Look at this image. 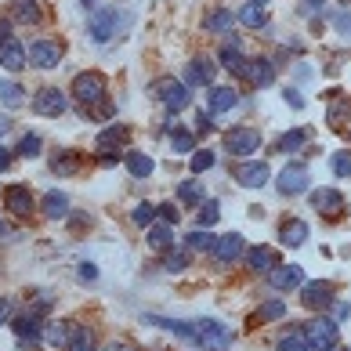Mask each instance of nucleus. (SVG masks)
I'll list each match as a JSON object with an SVG mask.
<instances>
[{"mask_svg":"<svg viewBox=\"0 0 351 351\" xmlns=\"http://www.w3.org/2000/svg\"><path fill=\"white\" fill-rule=\"evenodd\" d=\"M192 330H196V344L206 348V351H228L236 344V330L225 326V322H217V319H196Z\"/></svg>","mask_w":351,"mask_h":351,"instance_id":"obj_1","label":"nucleus"},{"mask_svg":"<svg viewBox=\"0 0 351 351\" xmlns=\"http://www.w3.org/2000/svg\"><path fill=\"white\" fill-rule=\"evenodd\" d=\"M149 95H152L156 101H163L167 112H181V109H189V101H192L189 84L174 80V76H163V80H156V84L149 87Z\"/></svg>","mask_w":351,"mask_h":351,"instance_id":"obj_2","label":"nucleus"},{"mask_svg":"<svg viewBox=\"0 0 351 351\" xmlns=\"http://www.w3.org/2000/svg\"><path fill=\"white\" fill-rule=\"evenodd\" d=\"M73 98L80 106H101L106 101V76L101 73H80L73 80Z\"/></svg>","mask_w":351,"mask_h":351,"instance_id":"obj_3","label":"nucleus"},{"mask_svg":"<svg viewBox=\"0 0 351 351\" xmlns=\"http://www.w3.org/2000/svg\"><path fill=\"white\" fill-rule=\"evenodd\" d=\"M301 333L308 337V344L315 351H326V348H333L337 341H341V330H337L333 319H311Z\"/></svg>","mask_w":351,"mask_h":351,"instance_id":"obj_4","label":"nucleus"},{"mask_svg":"<svg viewBox=\"0 0 351 351\" xmlns=\"http://www.w3.org/2000/svg\"><path fill=\"white\" fill-rule=\"evenodd\" d=\"M225 149L232 156H254L261 149V134H257L254 127H236V131L225 134Z\"/></svg>","mask_w":351,"mask_h":351,"instance_id":"obj_5","label":"nucleus"},{"mask_svg":"<svg viewBox=\"0 0 351 351\" xmlns=\"http://www.w3.org/2000/svg\"><path fill=\"white\" fill-rule=\"evenodd\" d=\"M116 25H120V11L116 8H98L95 15H90V40H98V44L112 40Z\"/></svg>","mask_w":351,"mask_h":351,"instance_id":"obj_6","label":"nucleus"},{"mask_svg":"<svg viewBox=\"0 0 351 351\" xmlns=\"http://www.w3.org/2000/svg\"><path fill=\"white\" fill-rule=\"evenodd\" d=\"M66 109H69V98L62 95V87H44L33 95V112L40 116H62Z\"/></svg>","mask_w":351,"mask_h":351,"instance_id":"obj_7","label":"nucleus"},{"mask_svg":"<svg viewBox=\"0 0 351 351\" xmlns=\"http://www.w3.org/2000/svg\"><path fill=\"white\" fill-rule=\"evenodd\" d=\"M232 178H236L243 189H261L265 181L271 178V171H268V163H261V160H246V163H236Z\"/></svg>","mask_w":351,"mask_h":351,"instance_id":"obj_8","label":"nucleus"},{"mask_svg":"<svg viewBox=\"0 0 351 351\" xmlns=\"http://www.w3.org/2000/svg\"><path fill=\"white\" fill-rule=\"evenodd\" d=\"M276 185H279L282 196H301V192H308V167H304V163L282 167V174H279Z\"/></svg>","mask_w":351,"mask_h":351,"instance_id":"obj_9","label":"nucleus"},{"mask_svg":"<svg viewBox=\"0 0 351 351\" xmlns=\"http://www.w3.org/2000/svg\"><path fill=\"white\" fill-rule=\"evenodd\" d=\"M25 58H29L36 69H55L62 62V47L55 40H36L29 51H25Z\"/></svg>","mask_w":351,"mask_h":351,"instance_id":"obj_10","label":"nucleus"},{"mask_svg":"<svg viewBox=\"0 0 351 351\" xmlns=\"http://www.w3.org/2000/svg\"><path fill=\"white\" fill-rule=\"evenodd\" d=\"M333 290H337V286H333V282H326V279H319V282H304L301 301H304V308H311V311L330 308V304H333Z\"/></svg>","mask_w":351,"mask_h":351,"instance_id":"obj_11","label":"nucleus"},{"mask_svg":"<svg viewBox=\"0 0 351 351\" xmlns=\"http://www.w3.org/2000/svg\"><path fill=\"white\" fill-rule=\"evenodd\" d=\"M268 282L271 290H297V286H304V271L301 265H276L268 271Z\"/></svg>","mask_w":351,"mask_h":351,"instance_id":"obj_12","label":"nucleus"},{"mask_svg":"<svg viewBox=\"0 0 351 351\" xmlns=\"http://www.w3.org/2000/svg\"><path fill=\"white\" fill-rule=\"evenodd\" d=\"M239 76L246 84H254V87H268L271 80H276V66H271L268 58H246V66H243Z\"/></svg>","mask_w":351,"mask_h":351,"instance_id":"obj_13","label":"nucleus"},{"mask_svg":"<svg viewBox=\"0 0 351 351\" xmlns=\"http://www.w3.org/2000/svg\"><path fill=\"white\" fill-rule=\"evenodd\" d=\"M311 206L326 217H341L344 214V196L337 189H315L311 192Z\"/></svg>","mask_w":351,"mask_h":351,"instance_id":"obj_14","label":"nucleus"},{"mask_svg":"<svg viewBox=\"0 0 351 351\" xmlns=\"http://www.w3.org/2000/svg\"><path fill=\"white\" fill-rule=\"evenodd\" d=\"M243 250H246V243H243V236H236V232H232V236H217L214 246H210L214 261H221V265H232Z\"/></svg>","mask_w":351,"mask_h":351,"instance_id":"obj_15","label":"nucleus"},{"mask_svg":"<svg viewBox=\"0 0 351 351\" xmlns=\"http://www.w3.org/2000/svg\"><path fill=\"white\" fill-rule=\"evenodd\" d=\"M4 206L11 214H19V217H25L33 210V192L25 189V185H8L4 189Z\"/></svg>","mask_w":351,"mask_h":351,"instance_id":"obj_16","label":"nucleus"},{"mask_svg":"<svg viewBox=\"0 0 351 351\" xmlns=\"http://www.w3.org/2000/svg\"><path fill=\"white\" fill-rule=\"evenodd\" d=\"M214 73H217V66H214V58H192L189 66H185V84H196V87H206L214 80Z\"/></svg>","mask_w":351,"mask_h":351,"instance_id":"obj_17","label":"nucleus"},{"mask_svg":"<svg viewBox=\"0 0 351 351\" xmlns=\"http://www.w3.org/2000/svg\"><path fill=\"white\" fill-rule=\"evenodd\" d=\"M25 47L15 40V36H11V40H0V66H4L8 73H19L22 66H25Z\"/></svg>","mask_w":351,"mask_h":351,"instance_id":"obj_18","label":"nucleus"},{"mask_svg":"<svg viewBox=\"0 0 351 351\" xmlns=\"http://www.w3.org/2000/svg\"><path fill=\"white\" fill-rule=\"evenodd\" d=\"M236 101H239V90H236V87H214L210 95H206V109L217 116V112L236 109Z\"/></svg>","mask_w":351,"mask_h":351,"instance_id":"obj_19","label":"nucleus"},{"mask_svg":"<svg viewBox=\"0 0 351 351\" xmlns=\"http://www.w3.org/2000/svg\"><path fill=\"white\" fill-rule=\"evenodd\" d=\"M11 326H15V333H19V341L22 344H36L44 337V322H40V315H22V319H15L11 322Z\"/></svg>","mask_w":351,"mask_h":351,"instance_id":"obj_20","label":"nucleus"},{"mask_svg":"<svg viewBox=\"0 0 351 351\" xmlns=\"http://www.w3.org/2000/svg\"><path fill=\"white\" fill-rule=\"evenodd\" d=\"M246 265L254 271H271L279 265V254L271 250V246H250V250H246Z\"/></svg>","mask_w":351,"mask_h":351,"instance_id":"obj_21","label":"nucleus"},{"mask_svg":"<svg viewBox=\"0 0 351 351\" xmlns=\"http://www.w3.org/2000/svg\"><path fill=\"white\" fill-rule=\"evenodd\" d=\"M40 206H44V214H47L51 221H58V217L69 214V196H66V192H58V189H51L47 196L40 199Z\"/></svg>","mask_w":351,"mask_h":351,"instance_id":"obj_22","label":"nucleus"},{"mask_svg":"<svg viewBox=\"0 0 351 351\" xmlns=\"http://www.w3.org/2000/svg\"><path fill=\"white\" fill-rule=\"evenodd\" d=\"M127 141H131V131H127V127H106V131L98 134V141L95 145L101 149V152H109V149H120V145H127Z\"/></svg>","mask_w":351,"mask_h":351,"instance_id":"obj_23","label":"nucleus"},{"mask_svg":"<svg viewBox=\"0 0 351 351\" xmlns=\"http://www.w3.org/2000/svg\"><path fill=\"white\" fill-rule=\"evenodd\" d=\"M304 239H308V225H304V221H286V225L279 228V243L282 246H293V250H297V246H304Z\"/></svg>","mask_w":351,"mask_h":351,"instance_id":"obj_24","label":"nucleus"},{"mask_svg":"<svg viewBox=\"0 0 351 351\" xmlns=\"http://www.w3.org/2000/svg\"><path fill=\"white\" fill-rule=\"evenodd\" d=\"M178 199L189 203V206H203L206 203V192H203V185H199L196 178H189V181H181V185H178Z\"/></svg>","mask_w":351,"mask_h":351,"instance_id":"obj_25","label":"nucleus"},{"mask_svg":"<svg viewBox=\"0 0 351 351\" xmlns=\"http://www.w3.org/2000/svg\"><path fill=\"white\" fill-rule=\"evenodd\" d=\"M127 171H131V178H152L156 163L145 152H127Z\"/></svg>","mask_w":351,"mask_h":351,"instance_id":"obj_26","label":"nucleus"},{"mask_svg":"<svg viewBox=\"0 0 351 351\" xmlns=\"http://www.w3.org/2000/svg\"><path fill=\"white\" fill-rule=\"evenodd\" d=\"M221 62H225V69H232V73H243V66H246V55H243L239 40H228L225 47H221Z\"/></svg>","mask_w":351,"mask_h":351,"instance_id":"obj_27","label":"nucleus"},{"mask_svg":"<svg viewBox=\"0 0 351 351\" xmlns=\"http://www.w3.org/2000/svg\"><path fill=\"white\" fill-rule=\"evenodd\" d=\"M11 19L33 25V22H40V8H36V0H15L11 4Z\"/></svg>","mask_w":351,"mask_h":351,"instance_id":"obj_28","label":"nucleus"},{"mask_svg":"<svg viewBox=\"0 0 351 351\" xmlns=\"http://www.w3.org/2000/svg\"><path fill=\"white\" fill-rule=\"evenodd\" d=\"M0 101H4L8 109H19V106H25V90L15 80H4V76H0Z\"/></svg>","mask_w":351,"mask_h":351,"instance_id":"obj_29","label":"nucleus"},{"mask_svg":"<svg viewBox=\"0 0 351 351\" xmlns=\"http://www.w3.org/2000/svg\"><path fill=\"white\" fill-rule=\"evenodd\" d=\"M232 25H236V15L225 8H214L210 15H206V33H228Z\"/></svg>","mask_w":351,"mask_h":351,"instance_id":"obj_30","label":"nucleus"},{"mask_svg":"<svg viewBox=\"0 0 351 351\" xmlns=\"http://www.w3.org/2000/svg\"><path fill=\"white\" fill-rule=\"evenodd\" d=\"M149 250H171V243H174V236H171V225H149Z\"/></svg>","mask_w":351,"mask_h":351,"instance_id":"obj_31","label":"nucleus"},{"mask_svg":"<svg viewBox=\"0 0 351 351\" xmlns=\"http://www.w3.org/2000/svg\"><path fill=\"white\" fill-rule=\"evenodd\" d=\"M243 25H250V29H261V25L268 22V11L261 8V4H246V8H239V15H236Z\"/></svg>","mask_w":351,"mask_h":351,"instance_id":"obj_32","label":"nucleus"},{"mask_svg":"<svg viewBox=\"0 0 351 351\" xmlns=\"http://www.w3.org/2000/svg\"><path fill=\"white\" fill-rule=\"evenodd\" d=\"M66 351H98L95 333H90L87 326H76V330H73V337H69V344H66Z\"/></svg>","mask_w":351,"mask_h":351,"instance_id":"obj_33","label":"nucleus"},{"mask_svg":"<svg viewBox=\"0 0 351 351\" xmlns=\"http://www.w3.org/2000/svg\"><path fill=\"white\" fill-rule=\"evenodd\" d=\"M51 167H55V174H76V171H80V156H76V152L55 156V163H51Z\"/></svg>","mask_w":351,"mask_h":351,"instance_id":"obj_34","label":"nucleus"},{"mask_svg":"<svg viewBox=\"0 0 351 351\" xmlns=\"http://www.w3.org/2000/svg\"><path fill=\"white\" fill-rule=\"evenodd\" d=\"M308 141V131L301 127V131H286L282 138H279V152H293V149H301Z\"/></svg>","mask_w":351,"mask_h":351,"instance_id":"obj_35","label":"nucleus"},{"mask_svg":"<svg viewBox=\"0 0 351 351\" xmlns=\"http://www.w3.org/2000/svg\"><path fill=\"white\" fill-rule=\"evenodd\" d=\"M279 351H315V348L308 344L304 333H286L282 341H279Z\"/></svg>","mask_w":351,"mask_h":351,"instance_id":"obj_36","label":"nucleus"},{"mask_svg":"<svg viewBox=\"0 0 351 351\" xmlns=\"http://www.w3.org/2000/svg\"><path fill=\"white\" fill-rule=\"evenodd\" d=\"M40 152H44L40 134H25V138L19 141V156H25V160H33V156H40Z\"/></svg>","mask_w":351,"mask_h":351,"instance_id":"obj_37","label":"nucleus"},{"mask_svg":"<svg viewBox=\"0 0 351 351\" xmlns=\"http://www.w3.org/2000/svg\"><path fill=\"white\" fill-rule=\"evenodd\" d=\"M171 149H174L178 156H185V152L196 149V138H192L189 131H174V134H171Z\"/></svg>","mask_w":351,"mask_h":351,"instance_id":"obj_38","label":"nucleus"},{"mask_svg":"<svg viewBox=\"0 0 351 351\" xmlns=\"http://www.w3.org/2000/svg\"><path fill=\"white\" fill-rule=\"evenodd\" d=\"M131 217H134V225H141V228H149L152 221H156V203H138Z\"/></svg>","mask_w":351,"mask_h":351,"instance_id":"obj_39","label":"nucleus"},{"mask_svg":"<svg viewBox=\"0 0 351 351\" xmlns=\"http://www.w3.org/2000/svg\"><path fill=\"white\" fill-rule=\"evenodd\" d=\"M210 167H214V152L210 149L192 152V174H203V171H210Z\"/></svg>","mask_w":351,"mask_h":351,"instance_id":"obj_40","label":"nucleus"},{"mask_svg":"<svg viewBox=\"0 0 351 351\" xmlns=\"http://www.w3.org/2000/svg\"><path fill=\"white\" fill-rule=\"evenodd\" d=\"M217 217H221L217 203H214V199H206V203H203V210H199V228H214V225H217Z\"/></svg>","mask_w":351,"mask_h":351,"instance_id":"obj_41","label":"nucleus"},{"mask_svg":"<svg viewBox=\"0 0 351 351\" xmlns=\"http://www.w3.org/2000/svg\"><path fill=\"white\" fill-rule=\"evenodd\" d=\"M69 337H73V326H66V322L47 326V341H51V344H69Z\"/></svg>","mask_w":351,"mask_h":351,"instance_id":"obj_42","label":"nucleus"},{"mask_svg":"<svg viewBox=\"0 0 351 351\" xmlns=\"http://www.w3.org/2000/svg\"><path fill=\"white\" fill-rule=\"evenodd\" d=\"M210 246H214V236H210V232L196 228V232L189 236V250H210Z\"/></svg>","mask_w":351,"mask_h":351,"instance_id":"obj_43","label":"nucleus"},{"mask_svg":"<svg viewBox=\"0 0 351 351\" xmlns=\"http://www.w3.org/2000/svg\"><path fill=\"white\" fill-rule=\"evenodd\" d=\"M333 174H337V178H351V152H348V149L333 156Z\"/></svg>","mask_w":351,"mask_h":351,"instance_id":"obj_44","label":"nucleus"},{"mask_svg":"<svg viewBox=\"0 0 351 351\" xmlns=\"http://www.w3.org/2000/svg\"><path fill=\"white\" fill-rule=\"evenodd\" d=\"M156 217H163V225H174V221L181 217V210L174 203H156Z\"/></svg>","mask_w":351,"mask_h":351,"instance_id":"obj_45","label":"nucleus"},{"mask_svg":"<svg viewBox=\"0 0 351 351\" xmlns=\"http://www.w3.org/2000/svg\"><path fill=\"white\" fill-rule=\"evenodd\" d=\"M282 315H286V304H282V301H268L257 319H282Z\"/></svg>","mask_w":351,"mask_h":351,"instance_id":"obj_46","label":"nucleus"},{"mask_svg":"<svg viewBox=\"0 0 351 351\" xmlns=\"http://www.w3.org/2000/svg\"><path fill=\"white\" fill-rule=\"evenodd\" d=\"M167 271H181V268H185L189 265V254H167Z\"/></svg>","mask_w":351,"mask_h":351,"instance_id":"obj_47","label":"nucleus"},{"mask_svg":"<svg viewBox=\"0 0 351 351\" xmlns=\"http://www.w3.org/2000/svg\"><path fill=\"white\" fill-rule=\"evenodd\" d=\"M333 25H337V33H341V36H351V11H341V15L333 19Z\"/></svg>","mask_w":351,"mask_h":351,"instance_id":"obj_48","label":"nucleus"},{"mask_svg":"<svg viewBox=\"0 0 351 351\" xmlns=\"http://www.w3.org/2000/svg\"><path fill=\"white\" fill-rule=\"evenodd\" d=\"M282 98H286V106H293V109H301V106H304V98L297 95L293 87H290V90H282Z\"/></svg>","mask_w":351,"mask_h":351,"instance_id":"obj_49","label":"nucleus"},{"mask_svg":"<svg viewBox=\"0 0 351 351\" xmlns=\"http://www.w3.org/2000/svg\"><path fill=\"white\" fill-rule=\"evenodd\" d=\"M341 120H344V106H341V101H333V109H330V123H333V127H341Z\"/></svg>","mask_w":351,"mask_h":351,"instance_id":"obj_50","label":"nucleus"},{"mask_svg":"<svg viewBox=\"0 0 351 351\" xmlns=\"http://www.w3.org/2000/svg\"><path fill=\"white\" fill-rule=\"evenodd\" d=\"M4 322H11V301L0 297V326H4Z\"/></svg>","mask_w":351,"mask_h":351,"instance_id":"obj_51","label":"nucleus"},{"mask_svg":"<svg viewBox=\"0 0 351 351\" xmlns=\"http://www.w3.org/2000/svg\"><path fill=\"white\" fill-rule=\"evenodd\" d=\"M80 279H98V268L95 265H84L80 268Z\"/></svg>","mask_w":351,"mask_h":351,"instance_id":"obj_52","label":"nucleus"},{"mask_svg":"<svg viewBox=\"0 0 351 351\" xmlns=\"http://www.w3.org/2000/svg\"><path fill=\"white\" fill-rule=\"evenodd\" d=\"M8 167H11V152L0 149V171H8Z\"/></svg>","mask_w":351,"mask_h":351,"instance_id":"obj_53","label":"nucleus"},{"mask_svg":"<svg viewBox=\"0 0 351 351\" xmlns=\"http://www.w3.org/2000/svg\"><path fill=\"white\" fill-rule=\"evenodd\" d=\"M106 351H134V348H131V344H120V341H116V344H109Z\"/></svg>","mask_w":351,"mask_h":351,"instance_id":"obj_54","label":"nucleus"},{"mask_svg":"<svg viewBox=\"0 0 351 351\" xmlns=\"http://www.w3.org/2000/svg\"><path fill=\"white\" fill-rule=\"evenodd\" d=\"M0 40H11V29H8V22H0Z\"/></svg>","mask_w":351,"mask_h":351,"instance_id":"obj_55","label":"nucleus"},{"mask_svg":"<svg viewBox=\"0 0 351 351\" xmlns=\"http://www.w3.org/2000/svg\"><path fill=\"white\" fill-rule=\"evenodd\" d=\"M8 127H11V120H8V116H0V138L8 134Z\"/></svg>","mask_w":351,"mask_h":351,"instance_id":"obj_56","label":"nucleus"},{"mask_svg":"<svg viewBox=\"0 0 351 351\" xmlns=\"http://www.w3.org/2000/svg\"><path fill=\"white\" fill-rule=\"evenodd\" d=\"M250 4H261V8H265V4H268V0H250Z\"/></svg>","mask_w":351,"mask_h":351,"instance_id":"obj_57","label":"nucleus"},{"mask_svg":"<svg viewBox=\"0 0 351 351\" xmlns=\"http://www.w3.org/2000/svg\"><path fill=\"white\" fill-rule=\"evenodd\" d=\"M308 4H326V0H308Z\"/></svg>","mask_w":351,"mask_h":351,"instance_id":"obj_58","label":"nucleus"},{"mask_svg":"<svg viewBox=\"0 0 351 351\" xmlns=\"http://www.w3.org/2000/svg\"><path fill=\"white\" fill-rule=\"evenodd\" d=\"M80 4H87V8H90V0H80Z\"/></svg>","mask_w":351,"mask_h":351,"instance_id":"obj_59","label":"nucleus"},{"mask_svg":"<svg viewBox=\"0 0 351 351\" xmlns=\"http://www.w3.org/2000/svg\"><path fill=\"white\" fill-rule=\"evenodd\" d=\"M0 232H4V221H0Z\"/></svg>","mask_w":351,"mask_h":351,"instance_id":"obj_60","label":"nucleus"},{"mask_svg":"<svg viewBox=\"0 0 351 351\" xmlns=\"http://www.w3.org/2000/svg\"><path fill=\"white\" fill-rule=\"evenodd\" d=\"M348 351H351V348H348Z\"/></svg>","mask_w":351,"mask_h":351,"instance_id":"obj_61","label":"nucleus"}]
</instances>
